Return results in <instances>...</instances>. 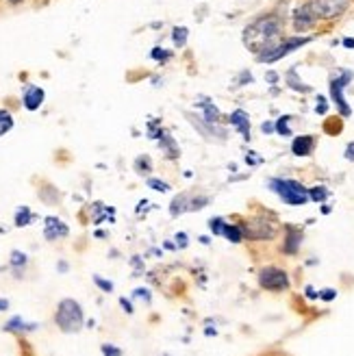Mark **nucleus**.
<instances>
[{
    "label": "nucleus",
    "instance_id": "nucleus-38",
    "mask_svg": "<svg viewBox=\"0 0 354 356\" xmlns=\"http://www.w3.org/2000/svg\"><path fill=\"white\" fill-rule=\"evenodd\" d=\"M319 116H324V113L328 111V103H326V98L324 96H317V109H315Z\"/></svg>",
    "mask_w": 354,
    "mask_h": 356
},
{
    "label": "nucleus",
    "instance_id": "nucleus-36",
    "mask_svg": "<svg viewBox=\"0 0 354 356\" xmlns=\"http://www.w3.org/2000/svg\"><path fill=\"white\" fill-rule=\"evenodd\" d=\"M335 298H337V289H321V291H319V300L333 302Z\"/></svg>",
    "mask_w": 354,
    "mask_h": 356
},
{
    "label": "nucleus",
    "instance_id": "nucleus-1",
    "mask_svg": "<svg viewBox=\"0 0 354 356\" xmlns=\"http://www.w3.org/2000/svg\"><path fill=\"white\" fill-rule=\"evenodd\" d=\"M244 46L250 53H254L256 57L267 53L269 48H274L281 39H283V22L278 15H263V18H256L254 22H250L244 28Z\"/></svg>",
    "mask_w": 354,
    "mask_h": 356
},
{
    "label": "nucleus",
    "instance_id": "nucleus-23",
    "mask_svg": "<svg viewBox=\"0 0 354 356\" xmlns=\"http://www.w3.org/2000/svg\"><path fill=\"white\" fill-rule=\"evenodd\" d=\"M330 198V191L324 185H315L309 187V202H317V204H324Z\"/></svg>",
    "mask_w": 354,
    "mask_h": 356
},
{
    "label": "nucleus",
    "instance_id": "nucleus-43",
    "mask_svg": "<svg viewBox=\"0 0 354 356\" xmlns=\"http://www.w3.org/2000/svg\"><path fill=\"white\" fill-rule=\"evenodd\" d=\"M261 131H263L265 135H269V133H276V131H274V122H265Z\"/></svg>",
    "mask_w": 354,
    "mask_h": 356
},
{
    "label": "nucleus",
    "instance_id": "nucleus-44",
    "mask_svg": "<svg viewBox=\"0 0 354 356\" xmlns=\"http://www.w3.org/2000/svg\"><path fill=\"white\" fill-rule=\"evenodd\" d=\"M163 250H168V252H174V250H179V248H176V244H174V241L166 239V241H163Z\"/></svg>",
    "mask_w": 354,
    "mask_h": 356
},
{
    "label": "nucleus",
    "instance_id": "nucleus-27",
    "mask_svg": "<svg viewBox=\"0 0 354 356\" xmlns=\"http://www.w3.org/2000/svg\"><path fill=\"white\" fill-rule=\"evenodd\" d=\"M91 281H94V285L98 287L103 294H114V289H116V285L111 283L109 278H105V276H100V274H94L91 276Z\"/></svg>",
    "mask_w": 354,
    "mask_h": 356
},
{
    "label": "nucleus",
    "instance_id": "nucleus-33",
    "mask_svg": "<svg viewBox=\"0 0 354 356\" xmlns=\"http://www.w3.org/2000/svg\"><path fill=\"white\" fill-rule=\"evenodd\" d=\"M100 352H103V356H124L122 348H118L114 344H103L100 346Z\"/></svg>",
    "mask_w": 354,
    "mask_h": 356
},
{
    "label": "nucleus",
    "instance_id": "nucleus-17",
    "mask_svg": "<svg viewBox=\"0 0 354 356\" xmlns=\"http://www.w3.org/2000/svg\"><path fill=\"white\" fill-rule=\"evenodd\" d=\"M26 265H28V256L22 250H11V254H9V267L13 269L15 276L22 278V272L26 269Z\"/></svg>",
    "mask_w": 354,
    "mask_h": 356
},
{
    "label": "nucleus",
    "instance_id": "nucleus-46",
    "mask_svg": "<svg viewBox=\"0 0 354 356\" xmlns=\"http://www.w3.org/2000/svg\"><path fill=\"white\" fill-rule=\"evenodd\" d=\"M267 83H276V80H278V76H276V72H267Z\"/></svg>",
    "mask_w": 354,
    "mask_h": 356
},
{
    "label": "nucleus",
    "instance_id": "nucleus-37",
    "mask_svg": "<svg viewBox=\"0 0 354 356\" xmlns=\"http://www.w3.org/2000/svg\"><path fill=\"white\" fill-rule=\"evenodd\" d=\"M118 302H120V306H122V311H124L126 315H133V313H135V306H133V302H131V300H128V298H120Z\"/></svg>",
    "mask_w": 354,
    "mask_h": 356
},
{
    "label": "nucleus",
    "instance_id": "nucleus-15",
    "mask_svg": "<svg viewBox=\"0 0 354 356\" xmlns=\"http://www.w3.org/2000/svg\"><path fill=\"white\" fill-rule=\"evenodd\" d=\"M229 120H231V126L237 128V133L248 141L250 139V118H248V113L244 109H235Z\"/></svg>",
    "mask_w": 354,
    "mask_h": 356
},
{
    "label": "nucleus",
    "instance_id": "nucleus-8",
    "mask_svg": "<svg viewBox=\"0 0 354 356\" xmlns=\"http://www.w3.org/2000/svg\"><path fill=\"white\" fill-rule=\"evenodd\" d=\"M311 39H313V37H292V39H285V37H283L274 48H269L267 53H263V55L256 57V61H259V63H276V61H281L283 57H287L289 53H294V51H298V48L307 46Z\"/></svg>",
    "mask_w": 354,
    "mask_h": 356
},
{
    "label": "nucleus",
    "instance_id": "nucleus-39",
    "mask_svg": "<svg viewBox=\"0 0 354 356\" xmlns=\"http://www.w3.org/2000/svg\"><path fill=\"white\" fill-rule=\"evenodd\" d=\"M304 296H307L309 300H319V291H315L313 287H307L304 289Z\"/></svg>",
    "mask_w": 354,
    "mask_h": 356
},
{
    "label": "nucleus",
    "instance_id": "nucleus-13",
    "mask_svg": "<svg viewBox=\"0 0 354 356\" xmlns=\"http://www.w3.org/2000/svg\"><path fill=\"white\" fill-rule=\"evenodd\" d=\"M44 100H46V91L37 85H28L22 94V103L26 111H37Z\"/></svg>",
    "mask_w": 354,
    "mask_h": 356
},
{
    "label": "nucleus",
    "instance_id": "nucleus-42",
    "mask_svg": "<svg viewBox=\"0 0 354 356\" xmlns=\"http://www.w3.org/2000/svg\"><path fill=\"white\" fill-rule=\"evenodd\" d=\"M344 154H346V159H348V161H354V141H352V143H348V148H346V152H344Z\"/></svg>",
    "mask_w": 354,
    "mask_h": 356
},
{
    "label": "nucleus",
    "instance_id": "nucleus-51",
    "mask_svg": "<svg viewBox=\"0 0 354 356\" xmlns=\"http://www.w3.org/2000/svg\"><path fill=\"white\" fill-rule=\"evenodd\" d=\"M7 3H11V5H20V3H24V0H7Z\"/></svg>",
    "mask_w": 354,
    "mask_h": 356
},
{
    "label": "nucleus",
    "instance_id": "nucleus-20",
    "mask_svg": "<svg viewBox=\"0 0 354 356\" xmlns=\"http://www.w3.org/2000/svg\"><path fill=\"white\" fill-rule=\"evenodd\" d=\"M200 113H202V120L206 122V124H218L220 122V118H222V113H220V109L209 100V98H200Z\"/></svg>",
    "mask_w": 354,
    "mask_h": 356
},
{
    "label": "nucleus",
    "instance_id": "nucleus-19",
    "mask_svg": "<svg viewBox=\"0 0 354 356\" xmlns=\"http://www.w3.org/2000/svg\"><path fill=\"white\" fill-rule=\"evenodd\" d=\"M35 222V213L30 211L28 206H18L13 213V226L15 229H26V226H30Z\"/></svg>",
    "mask_w": 354,
    "mask_h": 356
},
{
    "label": "nucleus",
    "instance_id": "nucleus-35",
    "mask_svg": "<svg viewBox=\"0 0 354 356\" xmlns=\"http://www.w3.org/2000/svg\"><path fill=\"white\" fill-rule=\"evenodd\" d=\"M246 163H248L250 168H252V166L256 168V166H261V163H263V157H261L259 152H248V154H246Z\"/></svg>",
    "mask_w": 354,
    "mask_h": 356
},
{
    "label": "nucleus",
    "instance_id": "nucleus-5",
    "mask_svg": "<svg viewBox=\"0 0 354 356\" xmlns=\"http://www.w3.org/2000/svg\"><path fill=\"white\" fill-rule=\"evenodd\" d=\"M259 287L265 289V291H272V294H283L289 287H292V278H289V274L278 267V265H265L259 269Z\"/></svg>",
    "mask_w": 354,
    "mask_h": 356
},
{
    "label": "nucleus",
    "instance_id": "nucleus-24",
    "mask_svg": "<svg viewBox=\"0 0 354 356\" xmlns=\"http://www.w3.org/2000/svg\"><path fill=\"white\" fill-rule=\"evenodd\" d=\"M187 37H189V28L187 26H174L172 28V42L176 48H183L187 44Z\"/></svg>",
    "mask_w": 354,
    "mask_h": 356
},
{
    "label": "nucleus",
    "instance_id": "nucleus-50",
    "mask_svg": "<svg viewBox=\"0 0 354 356\" xmlns=\"http://www.w3.org/2000/svg\"><path fill=\"white\" fill-rule=\"evenodd\" d=\"M94 235H96V237H100V239H105V237H107V235H105V233H103V231H96V233H94Z\"/></svg>",
    "mask_w": 354,
    "mask_h": 356
},
{
    "label": "nucleus",
    "instance_id": "nucleus-14",
    "mask_svg": "<svg viewBox=\"0 0 354 356\" xmlns=\"http://www.w3.org/2000/svg\"><path fill=\"white\" fill-rule=\"evenodd\" d=\"M315 150V137L313 135H298L294 141H292V152L294 157H311Z\"/></svg>",
    "mask_w": 354,
    "mask_h": 356
},
{
    "label": "nucleus",
    "instance_id": "nucleus-12",
    "mask_svg": "<svg viewBox=\"0 0 354 356\" xmlns=\"http://www.w3.org/2000/svg\"><path fill=\"white\" fill-rule=\"evenodd\" d=\"M313 26H315V15L309 9V5L298 7L294 11V28L298 30V33H307V30H311Z\"/></svg>",
    "mask_w": 354,
    "mask_h": 356
},
{
    "label": "nucleus",
    "instance_id": "nucleus-31",
    "mask_svg": "<svg viewBox=\"0 0 354 356\" xmlns=\"http://www.w3.org/2000/svg\"><path fill=\"white\" fill-rule=\"evenodd\" d=\"M163 133H166V128H163V126H159V120H152V122H148L146 135H148L150 139L159 141V139H161V135H163Z\"/></svg>",
    "mask_w": 354,
    "mask_h": 356
},
{
    "label": "nucleus",
    "instance_id": "nucleus-26",
    "mask_svg": "<svg viewBox=\"0 0 354 356\" xmlns=\"http://www.w3.org/2000/svg\"><path fill=\"white\" fill-rule=\"evenodd\" d=\"M13 128V116L7 109H0V137L7 135Z\"/></svg>",
    "mask_w": 354,
    "mask_h": 356
},
{
    "label": "nucleus",
    "instance_id": "nucleus-45",
    "mask_svg": "<svg viewBox=\"0 0 354 356\" xmlns=\"http://www.w3.org/2000/svg\"><path fill=\"white\" fill-rule=\"evenodd\" d=\"M204 335H206V337H218V330H215L213 326H206V328H204Z\"/></svg>",
    "mask_w": 354,
    "mask_h": 356
},
{
    "label": "nucleus",
    "instance_id": "nucleus-3",
    "mask_svg": "<svg viewBox=\"0 0 354 356\" xmlns=\"http://www.w3.org/2000/svg\"><path fill=\"white\" fill-rule=\"evenodd\" d=\"M267 189L289 206H302L309 202V187H304L296 178H269Z\"/></svg>",
    "mask_w": 354,
    "mask_h": 356
},
{
    "label": "nucleus",
    "instance_id": "nucleus-48",
    "mask_svg": "<svg viewBox=\"0 0 354 356\" xmlns=\"http://www.w3.org/2000/svg\"><path fill=\"white\" fill-rule=\"evenodd\" d=\"M200 244L209 246V244H211V237H209V235H200Z\"/></svg>",
    "mask_w": 354,
    "mask_h": 356
},
{
    "label": "nucleus",
    "instance_id": "nucleus-41",
    "mask_svg": "<svg viewBox=\"0 0 354 356\" xmlns=\"http://www.w3.org/2000/svg\"><path fill=\"white\" fill-rule=\"evenodd\" d=\"M131 265H133L135 269H143V258H141V256H133V258H131Z\"/></svg>",
    "mask_w": 354,
    "mask_h": 356
},
{
    "label": "nucleus",
    "instance_id": "nucleus-34",
    "mask_svg": "<svg viewBox=\"0 0 354 356\" xmlns=\"http://www.w3.org/2000/svg\"><path fill=\"white\" fill-rule=\"evenodd\" d=\"M174 244H176V248H179V250H185L189 246V235L187 233H176L174 235Z\"/></svg>",
    "mask_w": 354,
    "mask_h": 356
},
{
    "label": "nucleus",
    "instance_id": "nucleus-52",
    "mask_svg": "<svg viewBox=\"0 0 354 356\" xmlns=\"http://www.w3.org/2000/svg\"><path fill=\"white\" fill-rule=\"evenodd\" d=\"M0 269H3V267H0Z\"/></svg>",
    "mask_w": 354,
    "mask_h": 356
},
{
    "label": "nucleus",
    "instance_id": "nucleus-11",
    "mask_svg": "<svg viewBox=\"0 0 354 356\" xmlns=\"http://www.w3.org/2000/svg\"><path fill=\"white\" fill-rule=\"evenodd\" d=\"M39 328V323L35 321H26L22 315H13L7 319V323L3 326L5 332H11V335H28V332H35Z\"/></svg>",
    "mask_w": 354,
    "mask_h": 356
},
{
    "label": "nucleus",
    "instance_id": "nucleus-47",
    "mask_svg": "<svg viewBox=\"0 0 354 356\" xmlns=\"http://www.w3.org/2000/svg\"><path fill=\"white\" fill-rule=\"evenodd\" d=\"M342 44H344L346 48H354V37H346V39H344Z\"/></svg>",
    "mask_w": 354,
    "mask_h": 356
},
{
    "label": "nucleus",
    "instance_id": "nucleus-25",
    "mask_svg": "<svg viewBox=\"0 0 354 356\" xmlns=\"http://www.w3.org/2000/svg\"><path fill=\"white\" fill-rule=\"evenodd\" d=\"M274 131L281 135V137H289L292 135V116H283L274 122Z\"/></svg>",
    "mask_w": 354,
    "mask_h": 356
},
{
    "label": "nucleus",
    "instance_id": "nucleus-9",
    "mask_svg": "<svg viewBox=\"0 0 354 356\" xmlns=\"http://www.w3.org/2000/svg\"><path fill=\"white\" fill-rule=\"evenodd\" d=\"M304 244V231L298 226H285V239L281 244V252L285 256H296Z\"/></svg>",
    "mask_w": 354,
    "mask_h": 356
},
{
    "label": "nucleus",
    "instance_id": "nucleus-10",
    "mask_svg": "<svg viewBox=\"0 0 354 356\" xmlns=\"http://www.w3.org/2000/svg\"><path fill=\"white\" fill-rule=\"evenodd\" d=\"M70 235V226L59 220L57 215H46L44 217V239L46 241H59Z\"/></svg>",
    "mask_w": 354,
    "mask_h": 356
},
{
    "label": "nucleus",
    "instance_id": "nucleus-28",
    "mask_svg": "<svg viewBox=\"0 0 354 356\" xmlns=\"http://www.w3.org/2000/svg\"><path fill=\"white\" fill-rule=\"evenodd\" d=\"M150 57H152L157 63H168V61L174 57V53H172V51H166V48H161V46H154L152 51H150Z\"/></svg>",
    "mask_w": 354,
    "mask_h": 356
},
{
    "label": "nucleus",
    "instance_id": "nucleus-7",
    "mask_svg": "<svg viewBox=\"0 0 354 356\" xmlns=\"http://www.w3.org/2000/svg\"><path fill=\"white\" fill-rule=\"evenodd\" d=\"M309 9L315 20H337L350 7V0H309Z\"/></svg>",
    "mask_w": 354,
    "mask_h": 356
},
{
    "label": "nucleus",
    "instance_id": "nucleus-40",
    "mask_svg": "<svg viewBox=\"0 0 354 356\" xmlns=\"http://www.w3.org/2000/svg\"><path fill=\"white\" fill-rule=\"evenodd\" d=\"M57 272H59V274H68V272H70V263H68V261H59V263H57Z\"/></svg>",
    "mask_w": 354,
    "mask_h": 356
},
{
    "label": "nucleus",
    "instance_id": "nucleus-6",
    "mask_svg": "<svg viewBox=\"0 0 354 356\" xmlns=\"http://www.w3.org/2000/svg\"><path fill=\"white\" fill-rule=\"evenodd\" d=\"M352 78H354L352 70H342V72H337L328 83L330 85V98L344 118H350V113H352L350 105L346 103V96H344V89L348 87V83H352Z\"/></svg>",
    "mask_w": 354,
    "mask_h": 356
},
{
    "label": "nucleus",
    "instance_id": "nucleus-4",
    "mask_svg": "<svg viewBox=\"0 0 354 356\" xmlns=\"http://www.w3.org/2000/svg\"><path fill=\"white\" fill-rule=\"evenodd\" d=\"M241 231H244V239L248 241H272L278 237V222L274 217L256 215L241 222Z\"/></svg>",
    "mask_w": 354,
    "mask_h": 356
},
{
    "label": "nucleus",
    "instance_id": "nucleus-22",
    "mask_svg": "<svg viewBox=\"0 0 354 356\" xmlns=\"http://www.w3.org/2000/svg\"><path fill=\"white\" fill-rule=\"evenodd\" d=\"M287 85H289V89H296V91H300V94H309V91H313L307 83H302L296 70H289V72H287Z\"/></svg>",
    "mask_w": 354,
    "mask_h": 356
},
{
    "label": "nucleus",
    "instance_id": "nucleus-2",
    "mask_svg": "<svg viewBox=\"0 0 354 356\" xmlns=\"http://www.w3.org/2000/svg\"><path fill=\"white\" fill-rule=\"evenodd\" d=\"M55 323L59 326L61 332L66 335H76L83 330L85 326V311L74 298H63L57 304V311H55Z\"/></svg>",
    "mask_w": 354,
    "mask_h": 356
},
{
    "label": "nucleus",
    "instance_id": "nucleus-18",
    "mask_svg": "<svg viewBox=\"0 0 354 356\" xmlns=\"http://www.w3.org/2000/svg\"><path fill=\"white\" fill-rule=\"evenodd\" d=\"M189 193H179V196H174L172 202H170V215L172 217H179L183 213H189Z\"/></svg>",
    "mask_w": 354,
    "mask_h": 356
},
{
    "label": "nucleus",
    "instance_id": "nucleus-49",
    "mask_svg": "<svg viewBox=\"0 0 354 356\" xmlns=\"http://www.w3.org/2000/svg\"><path fill=\"white\" fill-rule=\"evenodd\" d=\"M321 213L328 215V213H330V206H328V204H321Z\"/></svg>",
    "mask_w": 354,
    "mask_h": 356
},
{
    "label": "nucleus",
    "instance_id": "nucleus-29",
    "mask_svg": "<svg viewBox=\"0 0 354 356\" xmlns=\"http://www.w3.org/2000/svg\"><path fill=\"white\" fill-rule=\"evenodd\" d=\"M146 187H150V189H154V191H159V193H168V191L172 189L170 183L161 181V178H154V176H148V178H146Z\"/></svg>",
    "mask_w": 354,
    "mask_h": 356
},
{
    "label": "nucleus",
    "instance_id": "nucleus-32",
    "mask_svg": "<svg viewBox=\"0 0 354 356\" xmlns=\"http://www.w3.org/2000/svg\"><path fill=\"white\" fill-rule=\"evenodd\" d=\"M131 298H133V300H137V298H139L141 302L150 304V302H152V291H150V289H146V287H137V289H133Z\"/></svg>",
    "mask_w": 354,
    "mask_h": 356
},
{
    "label": "nucleus",
    "instance_id": "nucleus-30",
    "mask_svg": "<svg viewBox=\"0 0 354 356\" xmlns=\"http://www.w3.org/2000/svg\"><path fill=\"white\" fill-rule=\"evenodd\" d=\"M209 202H211V198H209V196H191L189 198V213L200 211V208L209 206Z\"/></svg>",
    "mask_w": 354,
    "mask_h": 356
},
{
    "label": "nucleus",
    "instance_id": "nucleus-16",
    "mask_svg": "<svg viewBox=\"0 0 354 356\" xmlns=\"http://www.w3.org/2000/svg\"><path fill=\"white\" fill-rule=\"evenodd\" d=\"M159 148H161V152H163V154L168 157V161H176V159L181 157L179 143H176V139L172 137L170 131H166L163 135H161V139H159Z\"/></svg>",
    "mask_w": 354,
    "mask_h": 356
},
{
    "label": "nucleus",
    "instance_id": "nucleus-21",
    "mask_svg": "<svg viewBox=\"0 0 354 356\" xmlns=\"http://www.w3.org/2000/svg\"><path fill=\"white\" fill-rule=\"evenodd\" d=\"M133 168H135V172H137L139 176L148 178L150 172H152V159H150L148 154H139V157L133 161Z\"/></svg>",
    "mask_w": 354,
    "mask_h": 356
}]
</instances>
